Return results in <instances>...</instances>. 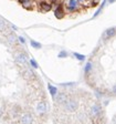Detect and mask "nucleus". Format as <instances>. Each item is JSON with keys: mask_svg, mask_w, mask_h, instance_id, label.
<instances>
[{"mask_svg": "<svg viewBox=\"0 0 116 124\" xmlns=\"http://www.w3.org/2000/svg\"><path fill=\"white\" fill-rule=\"evenodd\" d=\"M67 55H69V53H67L66 51H64V50H63V51H61L59 54H58V57H59L60 59H62V58H66Z\"/></svg>", "mask_w": 116, "mask_h": 124, "instance_id": "20", "label": "nucleus"}, {"mask_svg": "<svg viewBox=\"0 0 116 124\" xmlns=\"http://www.w3.org/2000/svg\"><path fill=\"white\" fill-rule=\"evenodd\" d=\"M54 16H55L58 19H62L65 16V11H64V8H63L62 3H59V5L57 6L55 11H54Z\"/></svg>", "mask_w": 116, "mask_h": 124, "instance_id": "5", "label": "nucleus"}, {"mask_svg": "<svg viewBox=\"0 0 116 124\" xmlns=\"http://www.w3.org/2000/svg\"><path fill=\"white\" fill-rule=\"evenodd\" d=\"M0 32H6V34L8 33V26L2 19H0Z\"/></svg>", "mask_w": 116, "mask_h": 124, "instance_id": "14", "label": "nucleus"}, {"mask_svg": "<svg viewBox=\"0 0 116 124\" xmlns=\"http://www.w3.org/2000/svg\"><path fill=\"white\" fill-rule=\"evenodd\" d=\"M18 40H19V42H20V43H26V39L23 38V37H21V36H19L18 37Z\"/></svg>", "mask_w": 116, "mask_h": 124, "instance_id": "21", "label": "nucleus"}, {"mask_svg": "<svg viewBox=\"0 0 116 124\" xmlns=\"http://www.w3.org/2000/svg\"><path fill=\"white\" fill-rule=\"evenodd\" d=\"M6 40H7L9 46H15V44H17V41H19L18 37L15 36L14 32H8V33L6 34Z\"/></svg>", "mask_w": 116, "mask_h": 124, "instance_id": "4", "label": "nucleus"}, {"mask_svg": "<svg viewBox=\"0 0 116 124\" xmlns=\"http://www.w3.org/2000/svg\"><path fill=\"white\" fill-rule=\"evenodd\" d=\"M29 63H30V65H31V68H32V69H38V68H39L38 63H36V61L33 59V58H31V59L29 60Z\"/></svg>", "mask_w": 116, "mask_h": 124, "instance_id": "19", "label": "nucleus"}, {"mask_svg": "<svg viewBox=\"0 0 116 124\" xmlns=\"http://www.w3.org/2000/svg\"><path fill=\"white\" fill-rule=\"evenodd\" d=\"M32 122H33V117H32V115L29 113L23 114L20 119L21 124H32Z\"/></svg>", "mask_w": 116, "mask_h": 124, "instance_id": "7", "label": "nucleus"}, {"mask_svg": "<svg viewBox=\"0 0 116 124\" xmlns=\"http://www.w3.org/2000/svg\"><path fill=\"white\" fill-rule=\"evenodd\" d=\"M113 92L116 94V85H114V86H113Z\"/></svg>", "mask_w": 116, "mask_h": 124, "instance_id": "23", "label": "nucleus"}, {"mask_svg": "<svg viewBox=\"0 0 116 124\" xmlns=\"http://www.w3.org/2000/svg\"><path fill=\"white\" fill-rule=\"evenodd\" d=\"M73 55L76 58V60L79 61H84L85 60V55L84 54H81V53H77V52H73Z\"/></svg>", "mask_w": 116, "mask_h": 124, "instance_id": "18", "label": "nucleus"}, {"mask_svg": "<svg viewBox=\"0 0 116 124\" xmlns=\"http://www.w3.org/2000/svg\"><path fill=\"white\" fill-rule=\"evenodd\" d=\"M14 60L19 65H22L23 68H28V61L30 59L24 52H17L14 54Z\"/></svg>", "mask_w": 116, "mask_h": 124, "instance_id": "1", "label": "nucleus"}, {"mask_svg": "<svg viewBox=\"0 0 116 124\" xmlns=\"http://www.w3.org/2000/svg\"><path fill=\"white\" fill-rule=\"evenodd\" d=\"M23 77H24V79H27V80H30V79H34V78H36V73L33 72L32 68H24Z\"/></svg>", "mask_w": 116, "mask_h": 124, "instance_id": "6", "label": "nucleus"}, {"mask_svg": "<svg viewBox=\"0 0 116 124\" xmlns=\"http://www.w3.org/2000/svg\"><path fill=\"white\" fill-rule=\"evenodd\" d=\"M39 6H40V9L42 11H44V12H48V11H50L52 9V5L49 2H46V1H41Z\"/></svg>", "mask_w": 116, "mask_h": 124, "instance_id": "9", "label": "nucleus"}, {"mask_svg": "<svg viewBox=\"0 0 116 124\" xmlns=\"http://www.w3.org/2000/svg\"><path fill=\"white\" fill-rule=\"evenodd\" d=\"M77 6H79V1L77 0H69L67 2V10L73 12L77 9Z\"/></svg>", "mask_w": 116, "mask_h": 124, "instance_id": "8", "label": "nucleus"}, {"mask_svg": "<svg viewBox=\"0 0 116 124\" xmlns=\"http://www.w3.org/2000/svg\"><path fill=\"white\" fill-rule=\"evenodd\" d=\"M19 2L22 5V7L26 8V9H30L31 5H32V0H19Z\"/></svg>", "mask_w": 116, "mask_h": 124, "instance_id": "15", "label": "nucleus"}, {"mask_svg": "<svg viewBox=\"0 0 116 124\" xmlns=\"http://www.w3.org/2000/svg\"><path fill=\"white\" fill-rule=\"evenodd\" d=\"M77 106H79V103L74 99H70L64 103V108L67 112H75L77 110Z\"/></svg>", "mask_w": 116, "mask_h": 124, "instance_id": "2", "label": "nucleus"}, {"mask_svg": "<svg viewBox=\"0 0 116 124\" xmlns=\"http://www.w3.org/2000/svg\"><path fill=\"white\" fill-rule=\"evenodd\" d=\"M36 111H38L40 114L44 113V112L46 111V103L45 102H39L38 105H36Z\"/></svg>", "mask_w": 116, "mask_h": 124, "instance_id": "12", "label": "nucleus"}, {"mask_svg": "<svg viewBox=\"0 0 116 124\" xmlns=\"http://www.w3.org/2000/svg\"><path fill=\"white\" fill-rule=\"evenodd\" d=\"M79 2H83V1H85V0H77Z\"/></svg>", "mask_w": 116, "mask_h": 124, "instance_id": "24", "label": "nucleus"}, {"mask_svg": "<svg viewBox=\"0 0 116 124\" xmlns=\"http://www.w3.org/2000/svg\"><path fill=\"white\" fill-rule=\"evenodd\" d=\"M55 101H57L59 104H63L67 101V95L65 93H58V96H57V99H55Z\"/></svg>", "mask_w": 116, "mask_h": 124, "instance_id": "10", "label": "nucleus"}, {"mask_svg": "<svg viewBox=\"0 0 116 124\" xmlns=\"http://www.w3.org/2000/svg\"><path fill=\"white\" fill-rule=\"evenodd\" d=\"M30 46H32V48H34V49H41L42 48V44L40 43V42L36 41V40H32V39L30 40Z\"/></svg>", "mask_w": 116, "mask_h": 124, "instance_id": "16", "label": "nucleus"}, {"mask_svg": "<svg viewBox=\"0 0 116 124\" xmlns=\"http://www.w3.org/2000/svg\"><path fill=\"white\" fill-rule=\"evenodd\" d=\"M51 1H52V2H54V1H57V0H51Z\"/></svg>", "mask_w": 116, "mask_h": 124, "instance_id": "25", "label": "nucleus"}, {"mask_svg": "<svg viewBox=\"0 0 116 124\" xmlns=\"http://www.w3.org/2000/svg\"><path fill=\"white\" fill-rule=\"evenodd\" d=\"M92 69H93V63L92 62H86V64H85V67H84V72L87 74L88 72L92 71Z\"/></svg>", "mask_w": 116, "mask_h": 124, "instance_id": "17", "label": "nucleus"}, {"mask_svg": "<svg viewBox=\"0 0 116 124\" xmlns=\"http://www.w3.org/2000/svg\"><path fill=\"white\" fill-rule=\"evenodd\" d=\"M48 89H49L50 94H51L53 98L58 94V88L57 86H54V85H52V84H48Z\"/></svg>", "mask_w": 116, "mask_h": 124, "instance_id": "13", "label": "nucleus"}, {"mask_svg": "<svg viewBox=\"0 0 116 124\" xmlns=\"http://www.w3.org/2000/svg\"><path fill=\"white\" fill-rule=\"evenodd\" d=\"M74 82H67V83H61L62 86H70V85H74Z\"/></svg>", "mask_w": 116, "mask_h": 124, "instance_id": "22", "label": "nucleus"}, {"mask_svg": "<svg viewBox=\"0 0 116 124\" xmlns=\"http://www.w3.org/2000/svg\"><path fill=\"white\" fill-rule=\"evenodd\" d=\"M115 36H116V27H112V28H108L104 31L103 34H102V39L107 40V39H111Z\"/></svg>", "mask_w": 116, "mask_h": 124, "instance_id": "3", "label": "nucleus"}, {"mask_svg": "<svg viewBox=\"0 0 116 124\" xmlns=\"http://www.w3.org/2000/svg\"><path fill=\"white\" fill-rule=\"evenodd\" d=\"M100 113H101V106L98 105V104H94V105L91 108V115H92L93 117H95V116H97Z\"/></svg>", "mask_w": 116, "mask_h": 124, "instance_id": "11", "label": "nucleus"}]
</instances>
